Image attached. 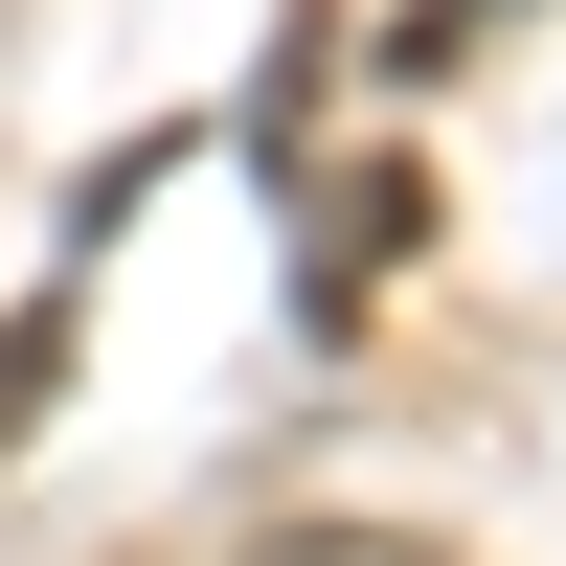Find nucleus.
I'll return each mask as SVG.
<instances>
[{"instance_id":"1","label":"nucleus","mask_w":566,"mask_h":566,"mask_svg":"<svg viewBox=\"0 0 566 566\" xmlns=\"http://www.w3.org/2000/svg\"><path fill=\"white\" fill-rule=\"evenodd\" d=\"M386 250H431V181H408V159L317 181V250H295V317H317V340H340V317L386 295Z\"/></svg>"}]
</instances>
